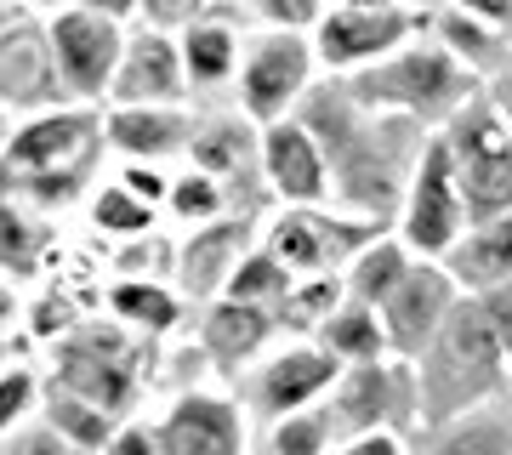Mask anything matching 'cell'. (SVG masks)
<instances>
[{"mask_svg":"<svg viewBox=\"0 0 512 455\" xmlns=\"http://www.w3.org/2000/svg\"><path fill=\"white\" fill-rule=\"evenodd\" d=\"M296 120L325 148L330 182L365 222H382L404 211V188L416 177V160L427 148V131L399 120V114H370L348 97V86H313L302 97Z\"/></svg>","mask_w":512,"mask_h":455,"instance_id":"6da1fadb","label":"cell"},{"mask_svg":"<svg viewBox=\"0 0 512 455\" xmlns=\"http://www.w3.org/2000/svg\"><path fill=\"white\" fill-rule=\"evenodd\" d=\"M410 387H416V416L433 433L512 393L507 359H501L495 325H490V313H484L478 296H461L456 308H450L444 330L410 364Z\"/></svg>","mask_w":512,"mask_h":455,"instance_id":"7a4b0ae2","label":"cell"},{"mask_svg":"<svg viewBox=\"0 0 512 455\" xmlns=\"http://www.w3.org/2000/svg\"><path fill=\"white\" fill-rule=\"evenodd\" d=\"M103 120L97 109H52L18 126L0 148V200L57 211L86 194L97 160H103Z\"/></svg>","mask_w":512,"mask_h":455,"instance_id":"3957f363","label":"cell"},{"mask_svg":"<svg viewBox=\"0 0 512 455\" xmlns=\"http://www.w3.org/2000/svg\"><path fill=\"white\" fill-rule=\"evenodd\" d=\"M342 86H348V97L359 103V109L399 114V120L421 126L427 137H439V131L450 126L467 103H473L478 91H484L473 74L456 63V57L444 52L439 40L427 35V29H421L410 46H399L393 57H382V63L348 74Z\"/></svg>","mask_w":512,"mask_h":455,"instance_id":"277c9868","label":"cell"},{"mask_svg":"<svg viewBox=\"0 0 512 455\" xmlns=\"http://www.w3.org/2000/svg\"><path fill=\"white\" fill-rule=\"evenodd\" d=\"M444 154L456 165V188L467 200L473 222L512 217V120L495 109L490 91H478L473 103L439 131Z\"/></svg>","mask_w":512,"mask_h":455,"instance_id":"5b68a950","label":"cell"},{"mask_svg":"<svg viewBox=\"0 0 512 455\" xmlns=\"http://www.w3.org/2000/svg\"><path fill=\"white\" fill-rule=\"evenodd\" d=\"M467 228H473V217H467V200L456 188V165H450L439 137H427V148L416 160V177L404 188V211H399L393 234L404 239V251L416 262H444L461 245Z\"/></svg>","mask_w":512,"mask_h":455,"instance_id":"8992f818","label":"cell"},{"mask_svg":"<svg viewBox=\"0 0 512 455\" xmlns=\"http://www.w3.org/2000/svg\"><path fill=\"white\" fill-rule=\"evenodd\" d=\"M370 239H382V222L325 217L319 205H291L268 228V251L291 268V279H313V273H330V268L348 273V262L365 251Z\"/></svg>","mask_w":512,"mask_h":455,"instance_id":"52a82bcc","label":"cell"},{"mask_svg":"<svg viewBox=\"0 0 512 455\" xmlns=\"http://www.w3.org/2000/svg\"><path fill=\"white\" fill-rule=\"evenodd\" d=\"M313 40L302 35H262L245 52V63H239V103H245V114H251L256 126L268 131L279 126V120H291L296 109H302V97L313 91Z\"/></svg>","mask_w":512,"mask_h":455,"instance_id":"ba28073f","label":"cell"},{"mask_svg":"<svg viewBox=\"0 0 512 455\" xmlns=\"http://www.w3.org/2000/svg\"><path fill=\"white\" fill-rule=\"evenodd\" d=\"M52 387L74 393V399L97 404L103 416H126L131 404H137V359H131V347L120 330H74L69 342L57 347V376Z\"/></svg>","mask_w":512,"mask_h":455,"instance_id":"9c48e42d","label":"cell"},{"mask_svg":"<svg viewBox=\"0 0 512 455\" xmlns=\"http://www.w3.org/2000/svg\"><path fill=\"white\" fill-rule=\"evenodd\" d=\"M421 29H427V12H416V6H376V12L330 6L319 23V40H313V57L336 74H359L393 57L399 46H410Z\"/></svg>","mask_w":512,"mask_h":455,"instance_id":"30bf717a","label":"cell"},{"mask_svg":"<svg viewBox=\"0 0 512 455\" xmlns=\"http://www.w3.org/2000/svg\"><path fill=\"white\" fill-rule=\"evenodd\" d=\"M52 35V57H57V80H63V97L69 103H92V97H109L114 69H120V52H126V35L120 23L92 18V12H57L46 23Z\"/></svg>","mask_w":512,"mask_h":455,"instance_id":"8fae6325","label":"cell"},{"mask_svg":"<svg viewBox=\"0 0 512 455\" xmlns=\"http://www.w3.org/2000/svg\"><path fill=\"white\" fill-rule=\"evenodd\" d=\"M456 302H461V291H456V279L444 273V262H416L410 279L376 308L382 313V330H387V353L404 364H416L427 353V342L444 330V319H450Z\"/></svg>","mask_w":512,"mask_h":455,"instance_id":"7c38bea8","label":"cell"},{"mask_svg":"<svg viewBox=\"0 0 512 455\" xmlns=\"http://www.w3.org/2000/svg\"><path fill=\"white\" fill-rule=\"evenodd\" d=\"M63 80H57V57L46 23L23 18L0 35V114L6 109H29V114H52L63 109Z\"/></svg>","mask_w":512,"mask_h":455,"instance_id":"4fadbf2b","label":"cell"},{"mask_svg":"<svg viewBox=\"0 0 512 455\" xmlns=\"http://www.w3.org/2000/svg\"><path fill=\"white\" fill-rule=\"evenodd\" d=\"M336 382H342V364L330 359L319 342H302V347H285V353H274V359L262 364L251 376V387H245V399L268 421H285L296 410H313Z\"/></svg>","mask_w":512,"mask_h":455,"instance_id":"5bb4252c","label":"cell"},{"mask_svg":"<svg viewBox=\"0 0 512 455\" xmlns=\"http://www.w3.org/2000/svg\"><path fill=\"white\" fill-rule=\"evenodd\" d=\"M183 52L165 29H137L126 35V52H120V69H114V109H177L183 103Z\"/></svg>","mask_w":512,"mask_h":455,"instance_id":"9a60e30c","label":"cell"},{"mask_svg":"<svg viewBox=\"0 0 512 455\" xmlns=\"http://www.w3.org/2000/svg\"><path fill=\"white\" fill-rule=\"evenodd\" d=\"M262 177H268V188L285 205H325V194H330L325 148L313 143V131L296 114L262 131Z\"/></svg>","mask_w":512,"mask_h":455,"instance_id":"2e32d148","label":"cell"},{"mask_svg":"<svg viewBox=\"0 0 512 455\" xmlns=\"http://www.w3.org/2000/svg\"><path fill=\"white\" fill-rule=\"evenodd\" d=\"M160 455H245V421L217 393H183L154 427Z\"/></svg>","mask_w":512,"mask_h":455,"instance_id":"e0dca14e","label":"cell"},{"mask_svg":"<svg viewBox=\"0 0 512 455\" xmlns=\"http://www.w3.org/2000/svg\"><path fill=\"white\" fill-rule=\"evenodd\" d=\"M251 245V222L245 217H217L194 228L183 239V251H177V273H183V296L194 302H217L222 285H228V273L239 268V256Z\"/></svg>","mask_w":512,"mask_h":455,"instance_id":"ac0fdd59","label":"cell"},{"mask_svg":"<svg viewBox=\"0 0 512 455\" xmlns=\"http://www.w3.org/2000/svg\"><path fill=\"white\" fill-rule=\"evenodd\" d=\"M399 387H410V370H393V364H353L342 370V382L330 387V421L342 438H365V433H387L382 421L399 399Z\"/></svg>","mask_w":512,"mask_h":455,"instance_id":"d6986e66","label":"cell"},{"mask_svg":"<svg viewBox=\"0 0 512 455\" xmlns=\"http://www.w3.org/2000/svg\"><path fill=\"white\" fill-rule=\"evenodd\" d=\"M444 273L456 279L461 296H495L512 285V217L473 222L461 245L444 256Z\"/></svg>","mask_w":512,"mask_h":455,"instance_id":"ffe728a7","label":"cell"},{"mask_svg":"<svg viewBox=\"0 0 512 455\" xmlns=\"http://www.w3.org/2000/svg\"><path fill=\"white\" fill-rule=\"evenodd\" d=\"M427 35L439 40L478 86H495V80L512 69V35L467 18V12H456V6H433V12H427Z\"/></svg>","mask_w":512,"mask_h":455,"instance_id":"44dd1931","label":"cell"},{"mask_svg":"<svg viewBox=\"0 0 512 455\" xmlns=\"http://www.w3.org/2000/svg\"><path fill=\"white\" fill-rule=\"evenodd\" d=\"M274 330H279L274 308H245V302L217 296V302L205 308V319H200V342L222 370H239L245 359H256L262 347L274 342Z\"/></svg>","mask_w":512,"mask_h":455,"instance_id":"7402d4cb","label":"cell"},{"mask_svg":"<svg viewBox=\"0 0 512 455\" xmlns=\"http://www.w3.org/2000/svg\"><path fill=\"white\" fill-rule=\"evenodd\" d=\"M103 137L131 165H148V160H165V154H183L194 143V126H188L183 109H114L103 120Z\"/></svg>","mask_w":512,"mask_h":455,"instance_id":"603a6c76","label":"cell"},{"mask_svg":"<svg viewBox=\"0 0 512 455\" xmlns=\"http://www.w3.org/2000/svg\"><path fill=\"white\" fill-rule=\"evenodd\" d=\"M410 268H416V256L404 251L399 234H382L370 239L365 251L348 262V273H342V285H348V302H365V308H382L387 296L399 291L404 279H410Z\"/></svg>","mask_w":512,"mask_h":455,"instance_id":"cb8c5ba5","label":"cell"},{"mask_svg":"<svg viewBox=\"0 0 512 455\" xmlns=\"http://www.w3.org/2000/svg\"><path fill=\"white\" fill-rule=\"evenodd\" d=\"M319 347H325L342 370H353V364H382L387 359L382 313L365 308V302H342V308L319 325Z\"/></svg>","mask_w":512,"mask_h":455,"instance_id":"d4e9b609","label":"cell"},{"mask_svg":"<svg viewBox=\"0 0 512 455\" xmlns=\"http://www.w3.org/2000/svg\"><path fill=\"white\" fill-rule=\"evenodd\" d=\"M177 52H183L188 86H222L228 74H239V35L228 18H194L177 40Z\"/></svg>","mask_w":512,"mask_h":455,"instance_id":"484cf974","label":"cell"},{"mask_svg":"<svg viewBox=\"0 0 512 455\" xmlns=\"http://www.w3.org/2000/svg\"><path fill=\"white\" fill-rule=\"evenodd\" d=\"M427 455H512V393L433 433Z\"/></svg>","mask_w":512,"mask_h":455,"instance_id":"4316f807","label":"cell"},{"mask_svg":"<svg viewBox=\"0 0 512 455\" xmlns=\"http://www.w3.org/2000/svg\"><path fill=\"white\" fill-rule=\"evenodd\" d=\"M46 427H52L63 444H74L80 455H103L114 444V433H120L114 416H103L97 404L74 399V393H63V387H46Z\"/></svg>","mask_w":512,"mask_h":455,"instance_id":"83f0119b","label":"cell"},{"mask_svg":"<svg viewBox=\"0 0 512 455\" xmlns=\"http://www.w3.org/2000/svg\"><path fill=\"white\" fill-rule=\"evenodd\" d=\"M188 154H194V171H205V177H239L245 165H251L256 143H251V126L245 120H228V114H217V120H205L200 131H194V143H188Z\"/></svg>","mask_w":512,"mask_h":455,"instance_id":"f1b7e54d","label":"cell"},{"mask_svg":"<svg viewBox=\"0 0 512 455\" xmlns=\"http://www.w3.org/2000/svg\"><path fill=\"white\" fill-rule=\"evenodd\" d=\"M291 285H296L291 268H285V262H279L268 245H262V251H245V256H239V268L228 273L222 296H228V302H245V308H274V313H279V302L291 296Z\"/></svg>","mask_w":512,"mask_h":455,"instance_id":"f546056e","label":"cell"},{"mask_svg":"<svg viewBox=\"0 0 512 455\" xmlns=\"http://www.w3.org/2000/svg\"><path fill=\"white\" fill-rule=\"evenodd\" d=\"M109 308H114V319H126V325L160 336V330H177V319H183V296L165 291V285H154V279H120V285L109 291Z\"/></svg>","mask_w":512,"mask_h":455,"instance_id":"4dcf8cb0","label":"cell"},{"mask_svg":"<svg viewBox=\"0 0 512 455\" xmlns=\"http://www.w3.org/2000/svg\"><path fill=\"white\" fill-rule=\"evenodd\" d=\"M46 245H52V234H46V222H40L29 205L0 200V268L18 273V279H29V273L40 268Z\"/></svg>","mask_w":512,"mask_h":455,"instance_id":"1f68e13d","label":"cell"},{"mask_svg":"<svg viewBox=\"0 0 512 455\" xmlns=\"http://www.w3.org/2000/svg\"><path fill=\"white\" fill-rule=\"evenodd\" d=\"M342 302H348L342 273H313V279H296L291 296L279 302V325H325Z\"/></svg>","mask_w":512,"mask_h":455,"instance_id":"d6a6232c","label":"cell"},{"mask_svg":"<svg viewBox=\"0 0 512 455\" xmlns=\"http://www.w3.org/2000/svg\"><path fill=\"white\" fill-rule=\"evenodd\" d=\"M330 438H336V421H330V404H319V410H296V416L274 421L268 450L274 455H325Z\"/></svg>","mask_w":512,"mask_h":455,"instance_id":"836d02e7","label":"cell"},{"mask_svg":"<svg viewBox=\"0 0 512 455\" xmlns=\"http://www.w3.org/2000/svg\"><path fill=\"white\" fill-rule=\"evenodd\" d=\"M92 222L103 234H120V239H143L154 228V205H143L137 194H126L120 182H109L103 194L92 200Z\"/></svg>","mask_w":512,"mask_h":455,"instance_id":"e575fe53","label":"cell"},{"mask_svg":"<svg viewBox=\"0 0 512 455\" xmlns=\"http://www.w3.org/2000/svg\"><path fill=\"white\" fill-rule=\"evenodd\" d=\"M171 211L183 222H217L228 211V194H222L217 177H205V171H188V177H171Z\"/></svg>","mask_w":512,"mask_h":455,"instance_id":"d590c367","label":"cell"},{"mask_svg":"<svg viewBox=\"0 0 512 455\" xmlns=\"http://www.w3.org/2000/svg\"><path fill=\"white\" fill-rule=\"evenodd\" d=\"M256 12L274 23L279 35H302L308 23H325V0H256Z\"/></svg>","mask_w":512,"mask_h":455,"instance_id":"8d00e7d4","label":"cell"},{"mask_svg":"<svg viewBox=\"0 0 512 455\" xmlns=\"http://www.w3.org/2000/svg\"><path fill=\"white\" fill-rule=\"evenodd\" d=\"M29 399H35V376H29V370H6V376H0V433L18 427Z\"/></svg>","mask_w":512,"mask_h":455,"instance_id":"74e56055","label":"cell"},{"mask_svg":"<svg viewBox=\"0 0 512 455\" xmlns=\"http://www.w3.org/2000/svg\"><path fill=\"white\" fill-rule=\"evenodd\" d=\"M120 188H126V194H137L143 205L171 200V177H160L154 165H126V177H120Z\"/></svg>","mask_w":512,"mask_h":455,"instance_id":"f35d334b","label":"cell"},{"mask_svg":"<svg viewBox=\"0 0 512 455\" xmlns=\"http://www.w3.org/2000/svg\"><path fill=\"white\" fill-rule=\"evenodd\" d=\"M478 302H484V313H490L495 342H501V359H507V376H512V285L495 291V296H478Z\"/></svg>","mask_w":512,"mask_h":455,"instance_id":"ab89813d","label":"cell"},{"mask_svg":"<svg viewBox=\"0 0 512 455\" xmlns=\"http://www.w3.org/2000/svg\"><path fill=\"white\" fill-rule=\"evenodd\" d=\"M137 6H143L148 18H154V29H177V23L188 29V23L200 18L205 0H137Z\"/></svg>","mask_w":512,"mask_h":455,"instance_id":"60d3db41","label":"cell"},{"mask_svg":"<svg viewBox=\"0 0 512 455\" xmlns=\"http://www.w3.org/2000/svg\"><path fill=\"white\" fill-rule=\"evenodd\" d=\"M444 6H456V12H467V18L490 23V29H501V35H512V0H444Z\"/></svg>","mask_w":512,"mask_h":455,"instance_id":"b9f144b4","label":"cell"},{"mask_svg":"<svg viewBox=\"0 0 512 455\" xmlns=\"http://www.w3.org/2000/svg\"><path fill=\"white\" fill-rule=\"evenodd\" d=\"M103 455H160L154 427H137V421H131V427H120V433H114V444Z\"/></svg>","mask_w":512,"mask_h":455,"instance_id":"7bdbcfd3","label":"cell"},{"mask_svg":"<svg viewBox=\"0 0 512 455\" xmlns=\"http://www.w3.org/2000/svg\"><path fill=\"white\" fill-rule=\"evenodd\" d=\"M12 455H80V450H74V444H63L52 427H35V433H23L18 444H12Z\"/></svg>","mask_w":512,"mask_h":455,"instance_id":"ee69618b","label":"cell"},{"mask_svg":"<svg viewBox=\"0 0 512 455\" xmlns=\"http://www.w3.org/2000/svg\"><path fill=\"white\" fill-rule=\"evenodd\" d=\"M336 455H404L399 433H365V438H348Z\"/></svg>","mask_w":512,"mask_h":455,"instance_id":"f6af8a7d","label":"cell"},{"mask_svg":"<svg viewBox=\"0 0 512 455\" xmlns=\"http://www.w3.org/2000/svg\"><path fill=\"white\" fill-rule=\"evenodd\" d=\"M80 12H92V18H109V23H120V18H131L137 12V0H74Z\"/></svg>","mask_w":512,"mask_h":455,"instance_id":"bcb514c9","label":"cell"},{"mask_svg":"<svg viewBox=\"0 0 512 455\" xmlns=\"http://www.w3.org/2000/svg\"><path fill=\"white\" fill-rule=\"evenodd\" d=\"M484 91H490V97H495V109H501V114H507V120H512V69L501 74L495 86H484Z\"/></svg>","mask_w":512,"mask_h":455,"instance_id":"7dc6e473","label":"cell"},{"mask_svg":"<svg viewBox=\"0 0 512 455\" xmlns=\"http://www.w3.org/2000/svg\"><path fill=\"white\" fill-rule=\"evenodd\" d=\"M12 319H18V296H12V285H6V279H0V330L12 325Z\"/></svg>","mask_w":512,"mask_h":455,"instance_id":"c3c4849f","label":"cell"},{"mask_svg":"<svg viewBox=\"0 0 512 455\" xmlns=\"http://www.w3.org/2000/svg\"><path fill=\"white\" fill-rule=\"evenodd\" d=\"M23 18H29V6H23V0H6V6H0V35H6L12 23H23Z\"/></svg>","mask_w":512,"mask_h":455,"instance_id":"681fc988","label":"cell"},{"mask_svg":"<svg viewBox=\"0 0 512 455\" xmlns=\"http://www.w3.org/2000/svg\"><path fill=\"white\" fill-rule=\"evenodd\" d=\"M342 6H359V12H376V6H410V0H342Z\"/></svg>","mask_w":512,"mask_h":455,"instance_id":"f907efd6","label":"cell"},{"mask_svg":"<svg viewBox=\"0 0 512 455\" xmlns=\"http://www.w3.org/2000/svg\"><path fill=\"white\" fill-rule=\"evenodd\" d=\"M6 137H12V131H6V114H0V148H6Z\"/></svg>","mask_w":512,"mask_h":455,"instance_id":"816d5d0a","label":"cell"},{"mask_svg":"<svg viewBox=\"0 0 512 455\" xmlns=\"http://www.w3.org/2000/svg\"><path fill=\"white\" fill-rule=\"evenodd\" d=\"M0 359H6V347H0Z\"/></svg>","mask_w":512,"mask_h":455,"instance_id":"f5cc1de1","label":"cell"},{"mask_svg":"<svg viewBox=\"0 0 512 455\" xmlns=\"http://www.w3.org/2000/svg\"><path fill=\"white\" fill-rule=\"evenodd\" d=\"M23 6H29V0H23Z\"/></svg>","mask_w":512,"mask_h":455,"instance_id":"db71d44e","label":"cell"}]
</instances>
